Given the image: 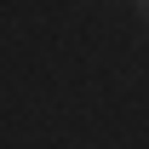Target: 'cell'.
Instances as JSON below:
<instances>
[{
  "mask_svg": "<svg viewBox=\"0 0 149 149\" xmlns=\"http://www.w3.org/2000/svg\"><path fill=\"white\" fill-rule=\"evenodd\" d=\"M132 6H138V17H143V23H149V0H132Z\"/></svg>",
  "mask_w": 149,
  "mask_h": 149,
  "instance_id": "obj_1",
  "label": "cell"
}]
</instances>
